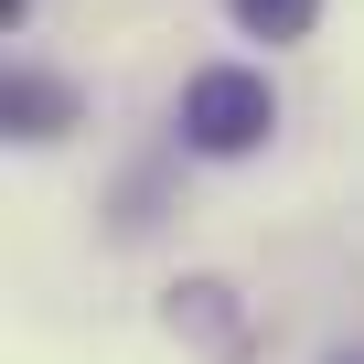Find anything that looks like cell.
<instances>
[{
	"mask_svg": "<svg viewBox=\"0 0 364 364\" xmlns=\"http://www.w3.org/2000/svg\"><path fill=\"white\" fill-rule=\"evenodd\" d=\"M171 129H182V150H204V161H247L279 129V97H268L257 65H204V75H182Z\"/></svg>",
	"mask_w": 364,
	"mask_h": 364,
	"instance_id": "1",
	"label": "cell"
},
{
	"mask_svg": "<svg viewBox=\"0 0 364 364\" xmlns=\"http://www.w3.org/2000/svg\"><path fill=\"white\" fill-rule=\"evenodd\" d=\"M0 118H11V139H65V129H75V86H65V75L11 65V86H0Z\"/></svg>",
	"mask_w": 364,
	"mask_h": 364,
	"instance_id": "2",
	"label": "cell"
},
{
	"mask_svg": "<svg viewBox=\"0 0 364 364\" xmlns=\"http://www.w3.org/2000/svg\"><path fill=\"white\" fill-rule=\"evenodd\" d=\"M236 11V33H257V43H300L311 22H321V0H225Z\"/></svg>",
	"mask_w": 364,
	"mask_h": 364,
	"instance_id": "3",
	"label": "cell"
},
{
	"mask_svg": "<svg viewBox=\"0 0 364 364\" xmlns=\"http://www.w3.org/2000/svg\"><path fill=\"white\" fill-rule=\"evenodd\" d=\"M321 364H364V343H332V353H321Z\"/></svg>",
	"mask_w": 364,
	"mask_h": 364,
	"instance_id": "4",
	"label": "cell"
}]
</instances>
